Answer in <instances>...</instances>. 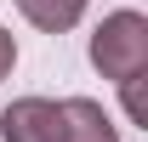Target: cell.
<instances>
[{
	"label": "cell",
	"instance_id": "6da1fadb",
	"mask_svg": "<svg viewBox=\"0 0 148 142\" xmlns=\"http://www.w3.org/2000/svg\"><path fill=\"white\" fill-rule=\"evenodd\" d=\"M91 68L114 85L148 74V17L143 12H108L91 29Z\"/></svg>",
	"mask_w": 148,
	"mask_h": 142
},
{
	"label": "cell",
	"instance_id": "7a4b0ae2",
	"mask_svg": "<svg viewBox=\"0 0 148 142\" xmlns=\"http://www.w3.org/2000/svg\"><path fill=\"white\" fill-rule=\"evenodd\" d=\"M0 142H63V108L51 97H17V102H6Z\"/></svg>",
	"mask_w": 148,
	"mask_h": 142
},
{
	"label": "cell",
	"instance_id": "3957f363",
	"mask_svg": "<svg viewBox=\"0 0 148 142\" xmlns=\"http://www.w3.org/2000/svg\"><path fill=\"white\" fill-rule=\"evenodd\" d=\"M63 108V142H120V125L103 114V102L91 97H69Z\"/></svg>",
	"mask_w": 148,
	"mask_h": 142
},
{
	"label": "cell",
	"instance_id": "277c9868",
	"mask_svg": "<svg viewBox=\"0 0 148 142\" xmlns=\"http://www.w3.org/2000/svg\"><path fill=\"white\" fill-rule=\"evenodd\" d=\"M86 6H91V0H17V12L34 23V29H46V34H69L74 23L86 17Z\"/></svg>",
	"mask_w": 148,
	"mask_h": 142
},
{
	"label": "cell",
	"instance_id": "5b68a950",
	"mask_svg": "<svg viewBox=\"0 0 148 142\" xmlns=\"http://www.w3.org/2000/svg\"><path fill=\"white\" fill-rule=\"evenodd\" d=\"M12 68H17V40L6 34V23H0V80H6Z\"/></svg>",
	"mask_w": 148,
	"mask_h": 142
}]
</instances>
